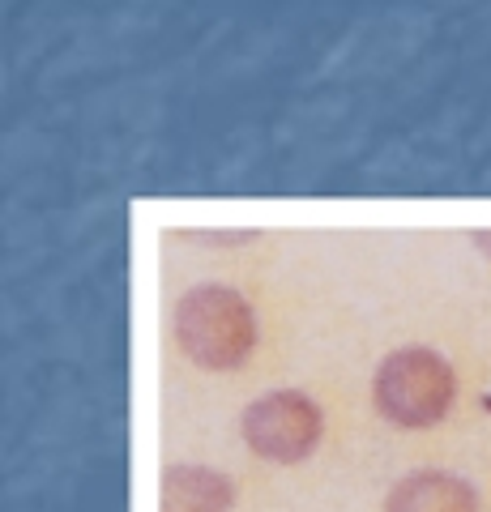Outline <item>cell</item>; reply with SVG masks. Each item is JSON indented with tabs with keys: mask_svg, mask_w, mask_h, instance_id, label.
<instances>
[{
	"mask_svg": "<svg viewBox=\"0 0 491 512\" xmlns=\"http://www.w3.org/2000/svg\"><path fill=\"white\" fill-rule=\"evenodd\" d=\"M171 342L205 376H240L261 355V316L235 282H193L171 303Z\"/></svg>",
	"mask_w": 491,
	"mask_h": 512,
	"instance_id": "6da1fadb",
	"label": "cell"
},
{
	"mask_svg": "<svg viewBox=\"0 0 491 512\" xmlns=\"http://www.w3.org/2000/svg\"><path fill=\"white\" fill-rule=\"evenodd\" d=\"M376 419L393 431H436L462 402V367L432 342H402L380 355L368 384Z\"/></svg>",
	"mask_w": 491,
	"mask_h": 512,
	"instance_id": "7a4b0ae2",
	"label": "cell"
},
{
	"mask_svg": "<svg viewBox=\"0 0 491 512\" xmlns=\"http://www.w3.org/2000/svg\"><path fill=\"white\" fill-rule=\"evenodd\" d=\"M329 440V406L312 389L282 384L265 389L240 410V444L269 470H299Z\"/></svg>",
	"mask_w": 491,
	"mask_h": 512,
	"instance_id": "3957f363",
	"label": "cell"
},
{
	"mask_svg": "<svg viewBox=\"0 0 491 512\" xmlns=\"http://www.w3.org/2000/svg\"><path fill=\"white\" fill-rule=\"evenodd\" d=\"M240 478L210 461H167L158 474V512H240Z\"/></svg>",
	"mask_w": 491,
	"mask_h": 512,
	"instance_id": "277c9868",
	"label": "cell"
},
{
	"mask_svg": "<svg viewBox=\"0 0 491 512\" xmlns=\"http://www.w3.org/2000/svg\"><path fill=\"white\" fill-rule=\"evenodd\" d=\"M380 512H479V487L453 470L423 466L385 491Z\"/></svg>",
	"mask_w": 491,
	"mask_h": 512,
	"instance_id": "5b68a950",
	"label": "cell"
},
{
	"mask_svg": "<svg viewBox=\"0 0 491 512\" xmlns=\"http://www.w3.org/2000/svg\"><path fill=\"white\" fill-rule=\"evenodd\" d=\"M197 239L201 244H218V248H240V244H252L257 231H201Z\"/></svg>",
	"mask_w": 491,
	"mask_h": 512,
	"instance_id": "8992f818",
	"label": "cell"
},
{
	"mask_svg": "<svg viewBox=\"0 0 491 512\" xmlns=\"http://www.w3.org/2000/svg\"><path fill=\"white\" fill-rule=\"evenodd\" d=\"M470 244L479 248V252L487 256V261H491V231H474V235H470Z\"/></svg>",
	"mask_w": 491,
	"mask_h": 512,
	"instance_id": "52a82bcc",
	"label": "cell"
}]
</instances>
